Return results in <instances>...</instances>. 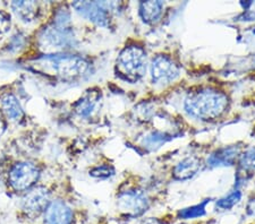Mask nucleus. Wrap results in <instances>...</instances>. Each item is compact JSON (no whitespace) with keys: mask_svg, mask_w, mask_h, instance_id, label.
I'll list each match as a JSON object with an SVG mask.
<instances>
[{"mask_svg":"<svg viewBox=\"0 0 255 224\" xmlns=\"http://www.w3.org/2000/svg\"><path fill=\"white\" fill-rule=\"evenodd\" d=\"M166 137H164L163 134H159V133H152L150 134L149 136L146 137V140L144 142H146V145L147 146H152V148H154V146H157L159 148V145H161L162 143L166 142Z\"/></svg>","mask_w":255,"mask_h":224,"instance_id":"nucleus-21","label":"nucleus"},{"mask_svg":"<svg viewBox=\"0 0 255 224\" xmlns=\"http://www.w3.org/2000/svg\"><path fill=\"white\" fill-rule=\"evenodd\" d=\"M40 170L31 162H18L11 166L8 173L9 186L17 193L32 189L39 180Z\"/></svg>","mask_w":255,"mask_h":224,"instance_id":"nucleus-5","label":"nucleus"},{"mask_svg":"<svg viewBox=\"0 0 255 224\" xmlns=\"http://www.w3.org/2000/svg\"><path fill=\"white\" fill-rule=\"evenodd\" d=\"M115 6V2L99 1H76L73 3L74 9L81 16L102 27H109L110 11Z\"/></svg>","mask_w":255,"mask_h":224,"instance_id":"nucleus-7","label":"nucleus"},{"mask_svg":"<svg viewBox=\"0 0 255 224\" xmlns=\"http://www.w3.org/2000/svg\"><path fill=\"white\" fill-rule=\"evenodd\" d=\"M142 224H162V223L157 219H149V220H145V221L142 222Z\"/></svg>","mask_w":255,"mask_h":224,"instance_id":"nucleus-25","label":"nucleus"},{"mask_svg":"<svg viewBox=\"0 0 255 224\" xmlns=\"http://www.w3.org/2000/svg\"><path fill=\"white\" fill-rule=\"evenodd\" d=\"M210 202V199H205L204 202L197 204V205L187 207V209H184L179 211L178 217L183 220H190V219H196L201 218L205 214V206Z\"/></svg>","mask_w":255,"mask_h":224,"instance_id":"nucleus-17","label":"nucleus"},{"mask_svg":"<svg viewBox=\"0 0 255 224\" xmlns=\"http://www.w3.org/2000/svg\"><path fill=\"white\" fill-rule=\"evenodd\" d=\"M201 168H202V161L199 157L188 156L175 165L174 170H172V176L176 180L179 181L190 180L200 172Z\"/></svg>","mask_w":255,"mask_h":224,"instance_id":"nucleus-11","label":"nucleus"},{"mask_svg":"<svg viewBox=\"0 0 255 224\" xmlns=\"http://www.w3.org/2000/svg\"><path fill=\"white\" fill-rule=\"evenodd\" d=\"M10 16L0 10V36L5 35L10 28Z\"/></svg>","mask_w":255,"mask_h":224,"instance_id":"nucleus-22","label":"nucleus"},{"mask_svg":"<svg viewBox=\"0 0 255 224\" xmlns=\"http://www.w3.org/2000/svg\"><path fill=\"white\" fill-rule=\"evenodd\" d=\"M242 193L240 190H234L228 194L227 196L223 197L217 202V207L220 210H230L241 202Z\"/></svg>","mask_w":255,"mask_h":224,"instance_id":"nucleus-18","label":"nucleus"},{"mask_svg":"<svg viewBox=\"0 0 255 224\" xmlns=\"http://www.w3.org/2000/svg\"><path fill=\"white\" fill-rule=\"evenodd\" d=\"M89 61L83 57L68 54L43 55L42 58L35 63L36 71L52 74L66 81L80 78L89 71Z\"/></svg>","mask_w":255,"mask_h":224,"instance_id":"nucleus-2","label":"nucleus"},{"mask_svg":"<svg viewBox=\"0 0 255 224\" xmlns=\"http://www.w3.org/2000/svg\"><path fill=\"white\" fill-rule=\"evenodd\" d=\"M229 100L225 93L213 88H203L188 94L184 109L188 116L197 120L211 121L227 111Z\"/></svg>","mask_w":255,"mask_h":224,"instance_id":"nucleus-1","label":"nucleus"},{"mask_svg":"<svg viewBox=\"0 0 255 224\" xmlns=\"http://www.w3.org/2000/svg\"><path fill=\"white\" fill-rule=\"evenodd\" d=\"M240 166L244 171L255 170V149H250L241 154Z\"/></svg>","mask_w":255,"mask_h":224,"instance_id":"nucleus-19","label":"nucleus"},{"mask_svg":"<svg viewBox=\"0 0 255 224\" xmlns=\"http://www.w3.org/2000/svg\"><path fill=\"white\" fill-rule=\"evenodd\" d=\"M163 3L161 1L139 2V15L145 23H154L161 17Z\"/></svg>","mask_w":255,"mask_h":224,"instance_id":"nucleus-16","label":"nucleus"},{"mask_svg":"<svg viewBox=\"0 0 255 224\" xmlns=\"http://www.w3.org/2000/svg\"><path fill=\"white\" fill-rule=\"evenodd\" d=\"M43 214V224H73L71 207L60 199L51 201Z\"/></svg>","mask_w":255,"mask_h":224,"instance_id":"nucleus-10","label":"nucleus"},{"mask_svg":"<svg viewBox=\"0 0 255 224\" xmlns=\"http://www.w3.org/2000/svg\"><path fill=\"white\" fill-rule=\"evenodd\" d=\"M6 130V121H5V118H3L2 112L0 111V137L2 136V134L5 133Z\"/></svg>","mask_w":255,"mask_h":224,"instance_id":"nucleus-24","label":"nucleus"},{"mask_svg":"<svg viewBox=\"0 0 255 224\" xmlns=\"http://www.w3.org/2000/svg\"><path fill=\"white\" fill-rule=\"evenodd\" d=\"M150 206V199L142 189L133 188L122 191L117 197V207L123 214L129 218H137L145 213Z\"/></svg>","mask_w":255,"mask_h":224,"instance_id":"nucleus-6","label":"nucleus"},{"mask_svg":"<svg viewBox=\"0 0 255 224\" xmlns=\"http://www.w3.org/2000/svg\"><path fill=\"white\" fill-rule=\"evenodd\" d=\"M179 67L170 57L155 56L151 63V78L155 84L167 85L176 80L179 76Z\"/></svg>","mask_w":255,"mask_h":224,"instance_id":"nucleus-9","label":"nucleus"},{"mask_svg":"<svg viewBox=\"0 0 255 224\" xmlns=\"http://www.w3.org/2000/svg\"><path fill=\"white\" fill-rule=\"evenodd\" d=\"M240 155V149L236 146H226V148L217 149L208 158L209 165L211 166H227L233 165Z\"/></svg>","mask_w":255,"mask_h":224,"instance_id":"nucleus-13","label":"nucleus"},{"mask_svg":"<svg viewBox=\"0 0 255 224\" xmlns=\"http://www.w3.org/2000/svg\"><path fill=\"white\" fill-rule=\"evenodd\" d=\"M147 56L145 50L136 44L125 47L117 58V72L123 78L137 81L146 72Z\"/></svg>","mask_w":255,"mask_h":224,"instance_id":"nucleus-3","label":"nucleus"},{"mask_svg":"<svg viewBox=\"0 0 255 224\" xmlns=\"http://www.w3.org/2000/svg\"><path fill=\"white\" fill-rule=\"evenodd\" d=\"M74 35L71 27L51 24L41 31L39 35L40 49L44 55H55L73 46Z\"/></svg>","mask_w":255,"mask_h":224,"instance_id":"nucleus-4","label":"nucleus"},{"mask_svg":"<svg viewBox=\"0 0 255 224\" xmlns=\"http://www.w3.org/2000/svg\"><path fill=\"white\" fill-rule=\"evenodd\" d=\"M101 92L99 89L92 88L89 89L84 93V95H82L81 99L76 102L74 105V110L80 117L88 118L93 115V112L96 111L99 103L101 101Z\"/></svg>","mask_w":255,"mask_h":224,"instance_id":"nucleus-12","label":"nucleus"},{"mask_svg":"<svg viewBox=\"0 0 255 224\" xmlns=\"http://www.w3.org/2000/svg\"><path fill=\"white\" fill-rule=\"evenodd\" d=\"M253 33H254V34H255V31H253Z\"/></svg>","mask_w":255,"mask_h":224,"instance_id":"nucleus-26","label":"nucleus"},{"mask_svg":"<svg viewBox=\"0 0 255 224\" xmlns=\"http://www.w3.org/2000/svg\"><path fill=\"white\" fill-rule=\"evenodd\" d=\"M246 211H248V214L250 217H255V198L250 199V202L248 204V207H246Z\"/></svg>","mask_w":255,"mask_h":224,"instance_id":"nucleus-23","label":"nucleus"},{"mask_svg":"<svg viewBox=\"0 0 255 224\" xmlns=\"http://www.w3.org/2000/svg\"><path fill=\"white\" fill-rule=\"evenodd\" d=\"M49 204H50V194L46 187H33L23 197L20 209L27 218L33 220L44 213Z\"/></svg>","mask_w":255,"mask_h":224,"instance_id":"nucleus-8","label":"nucleus"},{"mask_svg":"<svg viewBox=\"0 0 255 224\" xmlns=\"http://www.w3.org/2000/svg\"><path fill=\"white\" fill-rule=\"evenodd\" d=\"M10 7L15 15L23 22H32L39 13V3L35 1H14Z\"/></svg>","mask_w":255,"mask_h":224,"instance_id":"nucleus-14","label":"nucleus"},{"mask_svg":"<svg viewBox=\"0 0 255 224\" xmlns=\"http://www.w3.org/2000/svg\"><path fill=\"white\" fill-rule=\"evenodd\" d=\"M1 109L8 119L18 121L23 118L24 111L17 97L13 94H5L1 97Z\"/></svg>","mask_w":255,"mask_h":224,"instance_id":"nucleus-15","label":"nucleus"},{"mask_svg":"<svg viewBox=\"0 0 255 224\" xmlns=\"http://www.w3.org/2000/svg\"><path fill=\"white\" fill-rule=\"evenodd\" d=\"M115 174V169L110 165H100L97 168H93L90 171V176L94 178H100V179H107L112 177Z\"/></svg>","mask_w":255,"mask_h":224,"instance_id":"nucleus-20","label":"nucleus"}]
</instances>
